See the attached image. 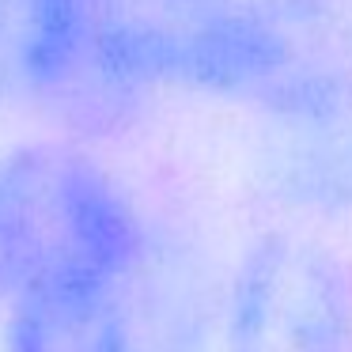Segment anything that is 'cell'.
<instances>
[{
	"instance_id": "6da1fadb",
	"label": "cell",
	"mask_w": 352,
	"mask_h": 352,
	"mask_svg": "<svg viewBox=\"0 0 352 352\" xmlns=\"http://www.w3.org/2000/svg\"><path fill=\"white\" fill-rule=\"evenodd\" d=\"M140 223L95 160L27 144L0 160V299L23 307L114 292L140 258Z\"/></svg>"
},
{
	"instance_id": "7a4b0ae2",
	"label": "cell",
	"mask_w": 352,
	"mask_h": 352,
	"mask_svg": "<svg viewBox=\"0 0 352 352\" xmlns=\"http://www.w3.org/2000/svg\"><path fill=\"white\" fill-rule=\"evenodd\" d=\"M95 61L110 80L182 84L269 99L311 69L296 65V34L280 8H243L193 27H118L95 38Z\"/></svg>"
},
{
	"instance_id": "3957f363",
	"label": "cell",
	"mask_w": 352,
	"mask_h": 352,
	"mask_svg": "<svg viewBox=\"0 0 352 352\" xmlns=\"http://www.w3.org/2000/svg\"><path fill=\"white\" fill-rule=\"evenodd\" d=\"M228 352H352V296L322 246L269 235L231 288Z\"/></svg>"
},
{
	"instance_id": "277c9868",
	"label": "cell",
	"mask_w": 352,
	"mask_h": 352,
	"mask_svg": "<svg viewBox=\"0 0 352 352\" xmlns=\"http://www.w3.org/2000/svg\"><path fill=\"white\" fill-rule=\"evenodd\" d=\"M273 155L292 193L352 212V76L303 72L265 99Z\"/></svg>"
},
{
	"instance_id": "5b68a950",
	"label": "cell",
	"mask_w": 352,
	"mask_h": 352,
	"mask_svg": "<svg viewBox=\"0 0 352 352\" xmlns=\"http://www.w3.org/2000/svg\"><path fill=\"white\" fill-rule=\"evenodd\" d=\"M91 57L84 0H0V99H61Z\"/></svg>"
},
{
	"instance_id": "8992f818",
	"label": "cell",
	"mask_w": 352,
	"mask_h": 352,
	"mask_svg": "<svg viewBox=\"0 0 352 352\" xmlns=\"http://www.w3.org/2000/svg\"><path fill=\"white\" fill-rule=\"evenodd\" d=\"M8 352H133L114 292H69L12 307Z\"/></svg>"
}]
</instances>
